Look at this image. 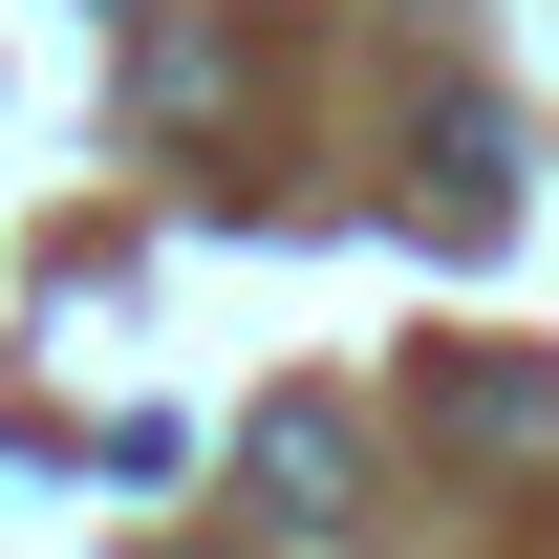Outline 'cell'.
<instances>
[{"instance_id": "6da1fadb", "label": "cell", "mask_w": 559, "mask_h": 559, "mask_svg": "<svg viewBox=\"0 0 559 559\" xmlns=\"http://www.w3.org/2000/svg\"><path fill=\"white\" fill-rule=\"evenodd\" d=\"M237 474H259V516H280V538H345V409H323V388H280Z\"/></svg>"}, {"instance_id": "7a4b0ae2", "label": "cell", "mask_w": 559, "mask_h": 559, "mask_svg": "<svg viewBox=\"0 0 559 559\" xmlns=\"http://www.w3.org/2000/svg\"><path fill=\"white\" fill-rule=\"evenodd\" d=\"M430 409H452V452H538V430H559V388H538V366H430Z\"/></svg>"}, {"instance_id": "3957f363", "label": "cell", "mask_w": 559, "mask_h": 559, "mask_svg": "<svg viewBox=\"0 0 559 559\" xmlns=\"http://www.w3.org/2000/svg\"><path fill=\"white\" fill-rule=\"evenodd\" d=\"M430 215H495V108H474V86L430 108Z\"/></svg>"}]
</instances>
